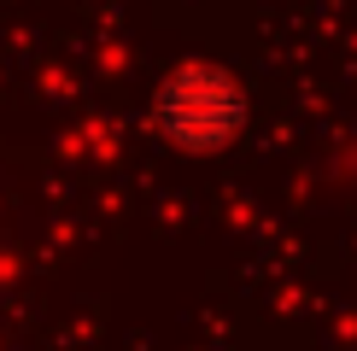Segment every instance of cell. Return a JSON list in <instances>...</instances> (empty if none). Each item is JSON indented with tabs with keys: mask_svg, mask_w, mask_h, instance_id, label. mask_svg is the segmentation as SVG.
I'll use <instances>...</instances> for the list:
<instances>
[{
	"mask_svg": "<svg viewBox=\"0 0 357 351\" xmlns=\"http://www.w3.org/2000/svg\"><path fill=\"white\" fill-rule=\"evenodd\" d=\"M153 123L158 135L182 153H222L246 123V94L222 65L188 58L176 65L153 94Z\"/></svg>",
	"mask_w": 357,
	"mask_h": 351,
	"instance_id": "1",
	"label": "cell"
}]
</instances>
